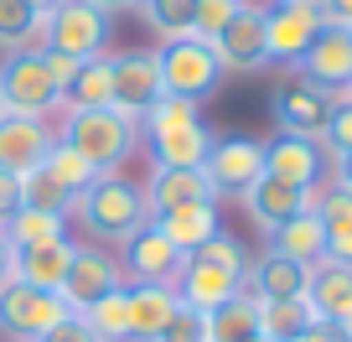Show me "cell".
<instances>
[{
	"instance_id": "52a82bcc",
	"label": "cell",
	"mask_w": 352,
	"mask_h": 342,
	"mask_svg": "<svg viewBox=\"0 0 352 342\" xmlns=\"http://www.w3.org/2000/svg\"><path fill=\"white\" fill-rule=\"evenodd\" d=\"M202 177L212 182L218 197H243L264 177V140H254V135H212L208 156H202Z\"/></svg>"
},
{
	"instance_id": "7402d4cb",
	"label": "cell",
	"mask_w": 352,
	"mask_h": 342,
	"mask_svg": "<svg viewBox=\"0 0 352 342\" xmlns=\"http://www.w3.org/2000/svg\"><path fill=\"white\" fill-rule=\"evenodd\" d=\"M73 254H78L73 239H47V244H32V249H16V275L11 280L36 286V290H63Z\"/></svg>"
},
{
	"instance_id": "f5cc1de1",
	"label": "cell",
	"mask_w": 352,
	"mask_h": 342,
	"mask_svg": "<svg viewBox=\"0 0 352 342\" xmlns=\"http://www.w3.org/2000/svg\"><path fill=\"white\" fill-rule=\"evenodd\" d=\"M275 6H316L321 11V0H275Z\"/></svg>"
},
{
	"instance_id": "83f0119b",
	"label": "cell",
	"mask_w": 352,
	"mask_h": 342,
	"mask_svg": "<svg viewBox=\"0 0 352 342\" xmlns=\"http://www.w3.org/2000/svg\"><path fill=\"white\" fill-rule=\"evenodd\" d=\"M202 321H208V342H254L259 337V301L249 290H239L233 301H223Z\"/></svg>"
},
{
	"instance_id": "bcb514c9",
	"label": "cell",
	"mask_w": 352,
	"mask_h": 342,
	"mask_svg": "<svg viewBox=\"0 0 352 342\" xmlns=\"http://www.w3.org/2000/svg\"><path fill=\"white\" fill-rule=\"evenodd\" d=\"M296 342H342V332H337V321H311Z\"/></svg>"
},
{
	"instance_id": "ba28073f",
	"label": "cell",
	"mask_w": 352,
	"mask_h": 342,
	"mask_svg": "<svg viewBox=\"0 0 352 342\" xmlns=\"http://www.w3.org/2000/svg\"><path fill=\"white\" fill-rule=\"evenodd\" d=\"M63 317H67V301L57 296V290H36V286H21V280H6V286H0V337L36 342Z\"/></svg>"
},
{
	"instance_id": "484cf974",
	"label": "cell",
	"mask_w": 352,
	"mask_h": 342,
	"mask_svg": "<svg viewBox=\"0 0 352 342\" xmlns=\"http://www.w3.org/2000/svg\"><path fill=\"white\" fill-rule=\"evenodd\" d=\"M270 249L311 270V265H321V259H327V228H321V218L306 208V213H296V218H290L285 228H275V233H270Z\"/></svg>"
},
{
	"instance_id": "74e56055",
	"label": "cell",
	"mask_w": 352,
	"mask_h": 342,
	"mask_svg": "<svg viewBox=\"0 0 352 342\" xmlns=\"http://www.w3.org/2000/svg\"><path fill=\"white\" fill-rule=\"evenodd\" d=\"M192 259V254H187ZM197 259H208V265H223V270H233V275H249V249H243L239 239H228V233H218V239H208L197 249Z\"/></svg>"
},
{
	"instance_id": "1f68e13d",
	"label": "cell",
	"mask_w": 352,
	"mask_h": 342,
	"mask_svg": "<svg viewBox=\"0 0 352 342\" xmlns=\"http://www.w3.org/2000/svg\"><path fill=\"white\" fill-rule=\"evenodd\" d=\"M6 239L16 249H32V244H47V239H67V218H52V213H36V208H16L6 218Z\"/></svg>"
},
{
	"instance_id": "60d3db41",
	"label": "cell",
	"mask_w": 352,
	"mask_h": 342,
	"mask_svg": "<svg viewBox=\"0 0 352 342\" xmlns=\"http://www.w3.org/2000/svg\"><path fill=\"white\" fill-rule=\"evenodd\" d=\"M36 342H104V337H99V332H94V327H88V321L78 317V311H67V317L57 321L52 332H42V337H36Z\"/></svg>"
},
{
	"instance_id": "8d00e7d4",
	"label": "cell",
	"mask_w": 352,
	"mask_h": 342,
	"mask_svg": "<svg viewBox=\"0 0 352 342\" xmlns=\"http://www.w3.org/2000/svg\"><path fill=\"white\" fill-rule=\"evenodd\" d=\"M239 11H243V0H197V6H192V36L212 42Z\"/></svg>"
},
{
	"instance_id": "2e32d148",
	"label": "cell",
	"mask_w": 352,
	"mask_h": 342,
	"mask_svg": "<svg viewBox=\"0 0 352 342\" xmlns=\"http://www.w3.org/2000/svg\"><path fill=\"white\" fill-rule=\"evenodd\" d=\"M264 177H280L290 187H316L327 177V151H321V140L275 135V140L264 145Z\"/></svg>"
},
{
	"instance_id": "836d02e7",
	"label": "cell",
	"mask_w": 352,
	"mask_h": 342,
	"mask_svg": "<svg viewBox=\"0 0 352 342\" xmlns=\"http://www.w3.org/2000/svg\"><path fill=\"white\" fill-rule=\"evenodd\" d=\"M16 192H21V208H36V213H52V218H67V213H73V192H63L57 187L52 177H47L42 166H36V171H26L21 182H16Z\"/></svg>"
},
{
	"instance_id": "e575fe53",
	"label": "cell",
	"mask_w": 352,
	"mask_h": 342,
	"mask_svg": "<svg viewBox=\"0 0 352 342\" xmlns=\"http://www.w3.org/2000/svg\"><path fill=\"white\" fill-rule=\"evenodd\" d=\"M42 171H47V177H52V182H57L63 192H73V197H78L83 187H94V182H99V171H94V166H88L83 156L73 151V145H63V140H57L52 151H47Z\"/></svg>"
},
{
	"instance_id": "ee69618b",
	"label": "cell",
	"mask_w": 352,
	"mask_h": 342,
	"mask_svg": "<svg viewBox=\"0 0 352 342\" xmlns=\"http://www.w3.org/2000/svg\"><path fill=\"white\" fill-rule=\"evenodd\" d=\"M327 259H337V265H352V228L327 233Z\"/></svg>"
},
{
	"instance_id": "9a60e30c",
	"label": "cell",
	"mask_w": 352,
	"mask_h": 342,
	"mask_svg": "<svg viewBox=\"0 0 352 342\" xmlns=\"http://www.w3.org/2000/svg\"><path fill=\"white\" fill-rule=\"evenodd\" d=\"M296 73L306 83H316L321 94H337L352 83V32L342 26H321V36L311 42V52L296 63Z\"/></svg>"
},
{
	"instance_id": "b9f144b4",
	"label": "cell",
	"mask_w": 352,
	"mask_h": 342,
	"mask_svg": "<svg viewBox=\"0 0 352 342\" xmlns=\"http://www.w3.org/2000/svg\"><path fill=\"white\" fill-rule=\"evenodd\" d=\"M42 63H47V73H52L57 94H67V83H73V73H78V57H63V52H42Z\"/></svg>"
},
{
	"instance_id": "3957f363",
	"label": "cell",
	"mask_w": 352,
	"mask_h": 342,
	"mask_svg": "<svg viewBox=\"0 0 352 342\" xmlns=\"http://www.w3.org/2000/svg\"><path fill=\"white\" fill-rule=\"evenodd\" d=\"M145 135H151V156H155V171H176V166H202L212 145V130L202 125L197 104L187 99H161L151 104L145 114Z\"/></svg>"
},
{
	"instance_id": "4fadbf2b",
	"label": "cell",
	"mask_w": 352,
	"mask_h": 342,
	"mask_svg": "<svg viewBox=\"0 0 352 342\" xmlns=\"http://www.w3.org/2000/svg\"><path fill=\"white\" fill-rule=\"evenodd\" d=\"M57 145V135L47 130V120H26V114H0V171L21 182L26 171L47 161V151Z\"/></svg>"
},
{
	"instance_id": "d6a6232c",
	"label": "cell",
	"mask_w": 352,
	"mask_h": 342,
	"mask_svg": "<svg viewBox=\"0 0 352 342\" xmlns=\"http://www.w3.org/2000/svg\"><path fill=\"white\" fill-rule=\"evenodd\" d=\"M78 317L99 332L104 342H130V296H124V286L109 290L104 301H94L88 311H78Z\"/></svg>"
},
{
	"instance_id": "d4e9b609",
	"label": "cell",
	"mask_w": 352,
	"mask_h": 342,
	"mask_svg": "<svg viewBox=\"0 0 352 342\" xmlns=\"http://www.w3.org/2000/svg\"><path fill=\"white\" fill-rule=\"evenodd\" d=\"M155 228L176 244L182 254H197L208 239H218L223 223H218V202H187V208H171V213H155Z\"/></svg>"
},
{
	"instance_id": "d590c367",
	"label": "cell",
	"mask_w": 352,
	"mask_h": 342,
	"mask_svg": "<svg viewBox=\"0 0 352 342\" xmlns=\"http://www.w3.org/2000/svg\"><path fill=\"white\" fill-rule=\"evenodd\" d=\"M311 213L321 218V228H327V233H342V228H352V192L331 182V187L311 192Z\"/></svg>"
},
{
	"instance_id": "ffe728a7",
	"label": "cell",
	"mask_w": 352,
	"mask_h": 342,
	"mask_svg": "<svg viewBox=\"0 0 352 342\" xmlns=\"http://www.w3.org/2000/svg\"><path fill=\"white\" fill-rule=\"evenodd\" d=\"M306 280L311 270L285 259V254L264 249L259 259H249V275H243V290L254 301H306Z\"/></svg>"
},
{
	"instance_id": "f907efd6",
	"label": "cell",
	"mask_w": 352,
	"mask_h": 342,
	"mask_svg": "<svg viewBox=\"0 0 352 342\" xmlns=\"http://www.w3.org/2000/svg\"><path fill=\"white\" fill-rule=\"evenodd\" d=\"M26 6H32L36 16H47V11H57V6H63V0H26Z\"/></svg>"
},
{
	"instance_id": "6da1fadb",
	"label": "cell",
	"mask_w": 352,
	"mask_h": 342,
	"mask_svg": "<svg viewBox=\"0 0 352 342\" xmlns=\"http://www.w3.org/2000/svg\"><path fill=\"white\" fill-rule=\"evenodd\" d=\"M57 140L73 145L99 177H114L140 145V120H130L120 109H67V125Z\"/></svg>"
},
{
	"instance_id": "8fae6325",
	"label": "cell",
	"mask_w": 352,
	"mask_h": 342,
	"mask_svg": "<svg viewBox=\"0 0 352 342\" xmlns=\"http://www.w3.org/2000/svg\"><path fill=\"white\" fill-rule=\"evenodd\" d=\"M114 67V109L130 114V120H145L151 104H161V67H155V52H114L109 57Z\"/></svg>"
},
{
	"instance_id": "5bb4252c",
	"label": "cell",
	"mask_w": 352,
	"mask_h": 342,
	"mask_svg": "<svg viewBox=\"0 0 352 342\" xmlns=\"http://www.w3.org/2000/svg\"><path fill=\"white\" fill-rule=\"evenodd\" d=\"M120 286H124V270L114 265L109 254L78 244V254H73V265H67V280H63L57 296L67 301V311H88L94 301H104L109 290H120Z\"/></svg>"
},
{
	"instance_id": "11a10c76",
	"label": "cell",
	"mask_w": 352,
	"mask_h": 342,
	"mask_svg": "<svg viewBox=\"0 0 352 342\" xmlns=\"http://www.w3.org/2000/svg\"><path fill=\"white\" fill-rule=\"evenodd\" d=\"M0 114H6V104H0Z\"/></svg>"
},
{
	"instance_id": "f546056e",
	"label": "cell",
	"mask_w": 352,
	"mask_h": 342,
	"mask_svg": "<svg viewBox=\"0 0 352 342\" xmlns=\"http://www.w3.org/2000/svg\"><path fill=\"white\" fill-rule=\"evenodd\" d=\"M311 306L306 301H259V337L270 342H296L311 327Z\"/></svg>"
},
{
	"instance_id": "c3c4849f",
	"label": "cell",
	"mask_w": 352,
	"mask_h": 342,
	"mask_svg": "<svg viewBox=\"0 0 352 342\" xmlns=\"http://www.w3.org/2000/svg\"><path fill=\"white\" fill-rule=\"evenodd\" d=\"M331 171H337V187H347V192H352V151L331 156Z\"/></svg>"
},
{
	"instance_id": "681fc988",
	"label": "cell",
	"mask_w": 352,
	"mask_h": 342,
	"mask_svg": "<svg viewBox=\"0 0 352 342\" xmlns=\"http://www.w3.org/2000/svg\"><path fill=\"white\" fill-rule=\"evenodd\" d=\"M88 6H99V11H104V16H120V11H130L135 0H88Z\"/></svg>"
},
{
	"instance_id": "5b68a950",
	"label": "cell",
	"mask_w": 352,
	"mask_h": 342,
	"mask_svg": "<svg viewBox=\"0 0 352 342\" xmlns=\"http://www.w3.org/2000/svg\"><path fill=\"white\" fill-rule=\"evenodd\" d=\"M109 16L88 0H63L57 11L42 16V36H36V52H63V57H99L109 47Z\"/></svg>"
},
{
	"instance_id": "f35d334b",
	"label": "cell",
	"mask_w": 352,
	"mask_h": 342,
	"mask_svg": "<svg viewBox=\"0 0 352 342\" xmlns=\"http://www.w3.org/2000/svg\"><path fill=\"white\" fill-rule=\"evenodd\" d=\"M155 342H208V321H202V311L176 306V317L166 321V332Z\"/></svg>"
},
{
	"instance_id": "cb8c5ba5",
	"label": "cell",
	"mask_w": 352,
	"mask_h": 342,
	"mask_svg": "<svg viewBox=\"0 0 352 342\" xmlns=\"http://www.w3.org/2000/svg\"><path fill=\"white\" fill-rule=\"evenodd\" d=\"M145 202H151V218H155V213L187 208V202H218V192H212V182L202 177V166H176V171H155L151 177Z\"/></svg>"
},
{
	"instance_id": "d6986e66",
	"label": "cell",
	"mask_w": 352,
	"mask_h": 342,
	"mask_svg": "<svg viewBox=\"0 0 352 342\" xmlns=\"http://www.w3.org/2000/svg\"><path fill=\"white\" fill-rule=\"evenodd\" d=\"M311 192L316 187H290V182H280V177H259L249 192H243V208H249V218L264 228V239L275 228H285L296 213H306L311 208Z\"/></svg>"
},
{
	"instance_id": "ac0fdd59",
	"label": "cell",
	"mask_w": 352,
	"mask_h": 342,
	"mask_svg": "<svg viewBox=\"0 0 352 342\" xmlns=\"http://www.w3.org/2000/svg\"><path fill=\"white\" fill-rule=\"evenodd\" d=\"M182 265H187V254L176 249L155 223H145L135 239H124V270H130L135 280H161V286H176Z\"/></svg>"
},
{
	"instance_id": "f1b7e54d",
	"label": "cell",
	"mask_w": 352,
	"mask_h": 342,
	"mask_svg": "<svg viewBox=\"0 0 352 342\" xmlns=\"http://www.w3.org/2000/svg\"><path fill=\"white\" fill-rule=\"evenodd\" d=\"M36 36H42V16L26 6V0H0V52H36Z\"/></svg>"
},
{
	"instance_id": "30bf717a",
	"label": "cell",
	"mask_w": 352,
	"mask_h": 342,
	"mask_svg": "<svg viewBox=\"0 0 352 342\" xmlns=\"http://www.w3.org/2000/svg\"><path fill=\"white\" fill-rule=\"evenodd\" d=\"M212 52H218L223 73H259L270 67V42H264V6H249L212 36Z\"/></svg>"
},
{
	"instance_id": "db71d44e",
	"label": "cell",
	"mask_w": 352,
	"mask_h": 342,
	"mask_svg": "<svg viewBox=\"0 0 352 342\" xmlns=\"http://www.w3.org/2000/svg\"><path fill=\"white\" fill-rule=\"evenodd\" d=\"M254 342H270V337H254Z\"/></svg>"
},
{
	"instance_id": "4dcf8cb0",
	"label": "cell",
	"mask_w": 352,
	"mask_h": 342,
	"mask_svg": "<svg viewBox=\"0 0 352 342\" xmlns=\"http://www.w3.org/2000/svg\"><path fill=\"white\" fill-rule=\"evenodd\" d=\"M192 6L197 0H135L140 21L151 26L161 42H176V36H192Z\"/></svg>"
},
{
	"instance_id": "7dc6e473",
	"label": "cell",
	"mask_w": 352,
	"mask_h": 342,
	"mask_svg": "<svg viewBox=\"0 0 352 342\" xmlns=\"http://www.w3.org/2000/svg\"><path fill=\"white\" fill-rule=\"evenodd\" d=\"M16 275V244L6 239V223H0V286Z\"/></svg>"
},
{
	"instance_id": "f6af8a7d",
	"label": "cell",
	"mask_w": 352,
	"mask_h": 342,
	"mask_svg": "<svg viewBox=\"0 0 352 342\" xmlns=\"http://www.w3.org/2000/svg\"><path fill=\"white\" fill-rule=\"evenodd\" d=\"M16 208H21V192H16V177H6V171H0V223L11 218Z\"/></svg>"
},
{
	"instance_id": "277c9868",
	"label": "cell",
	"mask_w": 352,
	"mask_h": 342,
	"mask_svg": "<svg viewBox=\"0 0 352 342\" xmlns=\"http://www.w3.org/2000/svg\"><path fill=\"white\" fill-rule=\"evenodd\" d=\"M155 67H161V94L166 99H187V104H202L218 94L223 83V63L212 52V42L202 36H176L155 52Z\"/></svg>"
},
{
	"instance_id": "7a4b0ae2",
	"label": "cell",
	"mask_w": 352,
	"mask_h": 342,
	"mask_svg": "<svg viewBox=\"0 0 352 342\" xmlns=\"http://www.w3.org/2000/svg\"><path fill=\"white\" fill-rule=\"evenodd\" d=\"M78 223H83L94 239H109V244H124L151 223V202H145V187H135L130 177H99L94 187L78 192L73 202Z\"/></svg>"
},
{
	"instance_id": "816d5d0a",
	"label": "cell",
	"mask_w": 352,
	"mask_h": 342,
	"mask_svg": "<svg viewBox=\"0 0 352 342\" xmlns=\"http://www.w3.org/2000/svg\"><path fill=\"white\" fill-rule=\"evenodd\" d=\"M337 332H342V342H352V311H347V317L337 321Z\"/></svg>"
},
{
	"instance_id": "7bdbcfd3",
	"label": "cell",
	"mask_w": 352,
	"mask_h": 342,
	"mask_svg": "<svg viewBox=\"0 0 352 342\" xmlns=\"http://www.w3.org/2000/svg\"><path fill=\"white\" fill-rule=\"evenodd\" d=\"M321 21L352 32V0H321Z\"/></svg>"
},
{
	"instance_id": "e0dca14e",
	"label": "cell",
	"mask_w": 352,
	"mask_h": 342,
	"mask_svg": "<svg viewBox=\"0 0 352 342\" xmlns=\"http://www.w3.org/2000/svg\"><path fill=\"white\" fill-rule=\"evenodd\" d=\"M239 290H243V275H233V270H223V265H208L197 254H192L187 265H182V275H176V301L202 311V317L218 311L223 301H233Z\"/></svg>"
},
{
	"instance_id": "8992f818",
	"label": "cell",
	"mask_w": 352,
	"mask_h": 342,
	"mask_svg": "<svg viewBox=\"0 0 352 342\" xmlns=\"http://www.w3.org/2000/svg\"><path fill=\"white\" fill-rule=\"evenodd\" d=\"M0 104H6V114H26V120H47L63 104L42 52H11L0 63Z\"/></svg>"
},
{
	"instance_id": "44dd1931",
	"label": "cell",
	"mask_w": 352,
	"mask_h": 342,
	"mask_svg": "<svg viewBox=\"0 0 352 342\" xmlns=\"http://www.w3.org/2000/svg\"><path fill=\"white\" fill-rule=\"evenodd\" d=\"M124 296H130V342H155L182 306L176 286H161V280H135L124 286Z\"/></svg>"
},
{
	"instance_id": "9c48e42d",
	"label": "cell",
	"mask_w": 352,
	"mask_h": 342,
	"mask_svg": "<svg viewBox=\"0 0 352 342\" xmlns=\"http://www.w3.org/2000/svg\"><path fill=\"white\" fill-rule=\"evenodd\" d=\"M331 94H321L316 83H306L300 73L280 78L275 94H270V114H275L280 135H300V140H321L327 135V120H331Z\"/></svg>"
},
{
	"instance_id": "603a6c76",
	"label": "cell",
	"mask_w": 352,
	"mask_h": 342,
	"mask_svg": "<svg viewBox=\"0 0 352 342\" xmlns=\"http://www.w3.org/2000/svg\"><path fill=\"white\" fill-rule=\"evenodd\" d=\"M306 306H311L316 321H342V317H347V311H352V265H337V259L311 265Z\"/></svg>"
},
{
	"instance_id": "ab89813d",
	"label": "cell",
	"mask_w": 352,
	"mask_h": 342,
	"mask_svg": "<svg viewBox=\"0 0 352 342\" xmlns=\"http://www.w3.org/2000/svg\"><path fill=\"white\" fill-rule=\"evenodd\" d=\"M321 151H327V156L352 151V104H337V109H331L327 135H321Z\"/></svg>"
},
{
	"instance_id": "4316f807",
	"label": "cell",
	"mask_w": 352,
	"mask_h": 342,
	"mask_svg": "<svg viewBox=\"0 0 352 342\" xmlns=\"http://www.w3.org/2000/svg\"><path fill=\"white\" fill-rule=\"evenodd\" d=\"M67 109H114V67H109V52L99 57H83L63 94Z\"/></svg>"
},
{
	"instance_id": "7c38bea8",
	"label": "cell",
	"mask_w": 352,
	"mask_h": 342,
	"mask_svg": "<svg viewBox=\"0 0 352 342\" xmlns=\"http://www.w3.org/2000/svg\"><path fill=\"white\" fill-rule=\"evenodd\" d=\"M321 11L316 6H270L264 11V42H270V63H290L311 52V42L321 36Z\"/></svg>"
}]
</instances>
